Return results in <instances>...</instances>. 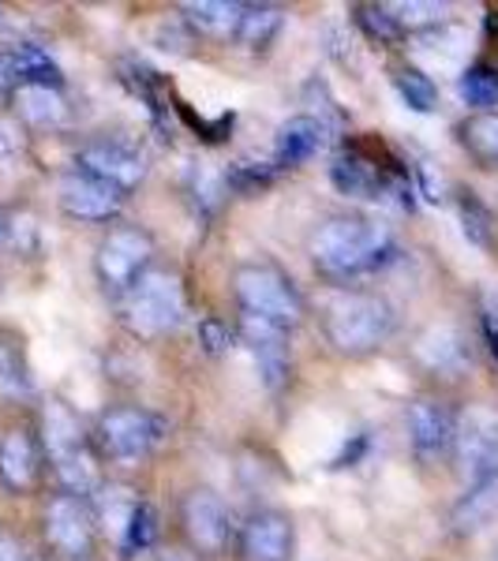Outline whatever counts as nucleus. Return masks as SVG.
Wrapping results in <instances>:
<instances>
[{
    "instance_id": "nucleus-22",
    "label": "nucleus",
    "mask_w": 498,
    "mask_h": 561,
    "mask_svg": "<svg viewBox=\"0 0 498 561\" xmlns=\"http://www.w3.org/2000/svg\"><path fill=\"white\" fill-rule=\"evenodd\" d=\"M15 108L31 128H60L68 116L65 98L53 87H15Z\"/></svg>"
},
{
    "instance_id": "nucleus-9",
    "label": "nucleus",
    "mask_w": 498,
    "mask_h": 561,
    "mask_svg": "<svg viewBox=\"0 0 498 561\" xmlns=\"http://www.w3.org/2000/svg\"><path fill=\"white\" fill-rule=\"evenodd\" d=\"M180 524H184V536L199 554H225L229 542L237 539V520H233L229 505L222 502L214 491H192L184 497V510H180Z\"/></svg>"
},
{
    "instance_id": "nucleus-38",
    "label": "nucleus",
    "mask_w": 498,
    "mask_h": 561,
    "mask_svg": "<svg viewBox=\"0 0 498 561\" xmlns=\"http://www.w3.org/2000/svg\"><path fill=\"white\" fill-rule=\"evenodd\" d=\"M15 150H20V131L8 121H0V158H12Z\"/></svg>"
},
{
    "instance_id": "nucleus-31",
    "label": "nucleus",
    "mask_w": 498,
    "mask_h": 561,
    "mask_svg": "<svg viewBox=\"0 0 498 561\" xmlns=\"http://www.w3.org/2000/svg\"><path fill=\"white\" fill-rule=\"evenodd\" d=\"M394 15V23L405 31H434V26H442L446 20L450 8L446 4H434V0H401V4H386Z\"/></svg>"
},
{
    "instance_id": "nucleus-21",
    "label": "nucleus",
    "mask_w": 498,
    "mask_h": 561,
    "mask_svg": "<svg viewBox=\"0 0 498 561\" xmlns=\"http://www.w3.org/2000/svg\"><path fill=\"white\" fill-rule=\"evenodd\" d=\"M34 393L31 364H26L23 341L0 330V401H26Z\"/></svg>"
},
{
    "instance_id": "nucleus-15",
    "label": "nucleus",
    "mask_w": 498,
    "mask_h": 561,
    "mask_svg": "<svg viewBox=\"0 0 498 561\" xmlns=\"http://www.w3.org/2000/svg\"><path fill=\"white\" fill-rule=\"evenodd\" d=\"M0 483L12 494H26L38 483V442L31 431L15 427L0 434Z\"/></svg>"
},
{
    "instance_id": "nucleus-41",
    "label": "nucleus",
    "mask_w": 498,
    "mask_h": 561,
    "mask_svg": "<svg viewBox=\"0 0 498 561\" xmlns=\"http://www.w3.org/2000/svg\"><path fill=\"white\" fill-rule=\"evenodd\" d=\"M161 561H188V558H184V554H166Z\"/></svg>"
},
{
    "instance_id": "nucleus-10",
    "label": "nucleus",
    "mask_w": 498,
    "mask_h": 561,
    "mask_svg": "<svg viewBox=\"0 0 498 561\" xmlns=\"http://www.w3.org/2000/svg\"><path fill=\"white\" fill-rule=\"evenodd\" d=\"M409 446L423 465H439L442 457L454 449V431H457V415L450 412L446 401H434V397H420L409 404Z\"/></svg>"
},
{
    "instance_id": "nucleus-42",
    "label": "nucleus",
    "mask_w": 498,
    "mask_h": 561,
    "mask_svg": "<svg viewBox=\"0 0 498 561\" xmlns=\"http://www.w3.org/2000/svg\"><path fill=\"white\" fill-rule=\"evenodd\" d=\"M0 229H4V221H0Z\"/></svg>"
},
{
    "instance_id": "nucleus-3",
    "label": "nucleus",
    "mask_w": 498,
    "mask_h": 561,
    "mask_svg": "<svg viewBox=\"0 0 498 561\" xmlns=\"http://www.w3.org/2000/svg\"><path fill=\"white\" fill-rule=\"evenodd\" d=\"M233 293L240 300V311L282 325V330H296L307 314L301 288L278 266H267V262H244L233 274Z\"/></svg>"
},
{
    "instance_id": "nucleus-34",
    "label": "nucleus",
    "mask_w": 498,
    "mask_h": 561,
    "mask_svg": "<svg viewBox=\"0 0 498 561\" xmlns=\"http://www.w3.org/2000/svg\"><path fill=\"white\" fill-rule=\"evenodd\" d=\"M356 20L371 34V38H378V42H397V38H401V26L394 23V15H391V8H386V4H360Z\"/></svg>"
},
{
    "instance_id": "nucleus-33",
    "label": "nucleus",
    "mask_w": 498,
    "mask_h": 561,
    "mask_svg": "<svg viewBox=\"0 0 498 561\" xmlns=\"http://www.w3.org/2000/svg\"><path fill=\"white\" fill-rule=\"evenodd\" d=\"M270 180H274V169L267 165V161H237V165L225 173V187H233V192H259V187H267Z\"/></svg>"
},
{
    "instance_id": "nucleus-24",
    "label": "nucleus",
    "mask_w": 498,
    "mask_h": 561,
    "mask_svg": "<svg viewBox=\"0 0 498 561\" xmlns=\"http://www.w3.org/2000/svg\"><path fill=\"white\" fill-rule=\"evenodd\" d=\"M8 60H12L15 87H53V90H60V68H57V60L42 49V45H31V42L15 45V49L8 53Z\"/></svg>"
},
{
    "instance_id": "nucleus-13",
    "label": "nucleus",
    "mask_w": 498,
    "mask_h": 561,
    "mask_svg": "<svg viewBox=\"0 0 498 561\" xmlns=\"http://www.w3.org/2000/svg\"><path fill=\"white\" fill-rule=\"evenodd\" d=\"M124 206V192L90 173H68L60 180V210L76 221H113Z\"/></svg>"
},
{
    "instance_id": "nucleus-2",
    "label": "nucleus",
    "mask_w": 498,
    "mask_h": 561,
    "mask_svg": "<svg viewBox=\"0 0 498 561\" xmlns=\"http://www.w3.org/2000/svg\"><path fill=\"white\" fill-rule=\"evenodd\" d=\"M397 325V314L391 300L375 293H338L322 311L326 341L341 352V356H367L378 345L391 341Z\"/></svg>"
},
{
    "instance_id": "nucleus-32",
    "label": "nucleus",
    "mask_w": 498,
    "mask_h": 561,
    "mask_svg": "<svg viewBox=\"0 0 498 561\" xmlns=\"http://www.w3.org/2000/svg\"><path fill=\"white\" fill-rule=\"evenodd\" d=\"M457 217H461V229H465V237L479 243V248H491V214H487V206L479 203L473 192H461L457 198Z\"/></svg>"
},
{
    "instance_id": "nucleus-4",
    "label": "nucleus",
    "mask_w": 498,
    "mask_h": 561,
    "mask_svg": "<svg viewBox=\"0 0 498 561\" xmlns=\"http://www.w3.org/2000/svg\"><path fill=\"white\" fill-rule=\"evenodd\" d=\"M184 285L169 270H147L124 296V322L139 337H161L184 322Z\"/></svg>"
},
{
    "instance_id": "nucleus-12",
    "label": "nucleus",
    "mask_w": 498,
    "mask_h": 561,
    "mask_svg": "<svg viewBox=\"0 0 498 561\" xmlns=\"http://www.w3.org/2000/svg\"><path fill=\"white\" fill-rule=\"evenodd\" d=\"M237 333H240L244 345H248L251 356H256L262 382H267L270 389H282L288 370H293V364H288V330H282V325H274L267 319H256V314H248V311H240Z\"/></svg>"
},
{
    "instance_id": "nucleus-17",
    "label": "nucleus",
    "mask_w": 498,
    "mask_h": 561,
    "mask_svg": "<svg viewBox=\"0 0 498 561\" xmlns=\"http://www.w3.org/2000/svg\"><path fill=\"white\" fill-rule=\"evenodd\" d=\"M326 142V124L319 116L312 113H301V116H288V121L278 128V139H274V158L278 165H304L307 158L322 150Z\"/></svg>"
},
{
    "instance_id": "nucleus-7",
    "label": "nucleus",
    "mask_w": 498,
    "mask_h": 561,
    "mask_svg": "<svg viewBox=\"0 0 498 561\" xmlns=\"http://www.w3.org/2000/svg\"><path fill=\"white\" fill-rule=\"evenodd\" d=\"M454 465L468 486L498 476V409L491 404H468L457 415L454 431Z\"/></svg>"
},
{
    "instance_id": "nucleus-35",
    "label": "nucleus",
    "mask_w": 498,
    "mask_h": 561,
    "mask_svg": "<svg viewBox=\"0 0 498 561\" xmlns=\"http://www.w3.org/2000/svg\"><path fill=\"white\" fill-rule=\"evenodd\" d=\"M199 341H203V348L211 352V356H217V352H225L233 345V333H229V325H225V322L203 319V322H199Z\"/></svg>"
},
{
    "instance_id": "nucleus-25",
    "label": "nucleus",
    "mask_w": 498,
    "mask_h": 561,
    "mask_svg": "<svg viewBox=\"0 0 498 561\" xmlns=\"http://www.w3.org/2000/svg\"><path fill=\"white\" fill-rule=\"evenodd\" d=\"M491 517H498V476L468 486V494L461 497L457 510H454V528L457 531H476V528H484Z\"/></svg>"
},
{
    "instance_id": "nucleus-14",
    "label": "nucleus",
    "mask_w": 498,
    "mask_h": 561,
    "mask_svg": "<svg viewBox=\"0 0 498 561\" xmlns=\"http://www.w3.org/2000/svg\"><path fill=\"white\" fill-rule=\"evenodd\" d=\"M293 520L282 510H256L240 528L244 561H288L293 558Z\"/></svg>"
},
{
    "instance_id": "nucleus-36",
    "label": "nucleus",
    "mask_w": 498,
    "mask_h": 561,
    "mask_svg": "<svg viewBox=\"0 0 498 561\" xmlns=\"http://www.w3.org/2000/svg\"><path fill=\"white\" fill-rule=\"evenodd\" d=\"M484 330H487V341H491V352L498 356V293H491L484 300Z\"/></svg>"
},
{
    "instance_id": "nucleus-1",
    "label": "nucleus",
    "mask_w": 498,
    "mask_h": 561,
    "mask_svg": "<svg viewBox=\"0 0 498 561\" xmlns=\"http://www.w3.org/2000/svg\"><path fill=\"white\" fill-rule=\"evenodd\" d=\"M394 259V237L383 221L371 217H330L312 237L315 270L333 280H349Z\"/></svg>"
},
{
    "instance_id": "nucleus-39",
    "label": "nucleus",
    "mask_w": 498,
    "mask_h": 561,
    "mask_svg": "<svg viewBox=\"0 0 498 561\" xmlns=\"http://www.w3.org/2000/svg\"><path fill=\"white\" fill-rule=\"evenodd\" d=\"M0 561H23L20 542H15L12 536H0Z\"/></svg>"
},
{
    "instance_id": "nucleus-18",
    "label": "nucleus",
    "mask_w": 498,
    "mask_h": 561,
    "mask_svg": "<svg viewBox=\"0 0 498 561\" xmlns=\"http://www.w3.org/2000/svg\"><path fill=\"white\" fill-rule=\"evenodd\" d=\"M330 180L349 198H386V192H405V184L386 180L375 165H367L360 158H338L330 165Z\"/></svg>"
},
{
    "instance_id": "nucleus-23",
    "label": "nucleus",
    "mask_w": 498,
    "mask_h": 561,
    "mask_svg": "<svg viewBox=\"0 0 498 561\" xmlns=\"http://www.w3.org/2000/svg\"><path fill=\"white\" fill-rule=\"evenodd\" d=\"M282 26H285V12L278 4H244L240 26L233 38H237L244 49L259 53V49H267V45H274Z\"/></svg>"
},
{
    "instance_id": "nucleus-40",
    "label": "nucleus",
    "mask_w": 498,
    "mask_h": 561,
    "mask_svg": "<svg viewBox=\"0 0 498 561\" xmlns=\"http://www.w3.org/2000/svg\"><path fill=\"white\" fill-rule=\"evenodd\" d=\"M15 87V76H12V60H8V53H0V94L4 90Z\"/></svg>"
},
{
    "instance_id": "nucleus-28",
    "label": "nucleus",
    "mask_w": 498,
    "mask_h": 561,
    "mask_svg": "<svg viewBox=\"0 0 498 561\" xmlns=\"http://www.w3.org/2000/svg\"><path fill=\"white\" fill-rule=\"evenodd\" d=\"M158 536H161L158 510H154L150 502H143V497H139V505H135L128 524H124V536L116 539V542H121V558H139V554H147L154 542H158Z\"/></svg>"
},
{
    "instance_id": "nucleus-37",
    "label": "nucleus",
    "mask_w": 498,
    "mask_h": 561,
    "mask_svg": "<svg viewBox=\"0 0 498 561\" xmlns=\"http://www.w3.org/2000/svg\"><path fill=\"white\" fill-rule=\"evenodd\" d=\"M416 173H420V180H423V195H428L431 203H439V198H442V180H434L431 161H420V165H416Z\"/></svg>"
},
{
    "instance_id": "nucleus-8",
    "label": "nucleus",
    "mask_w": 498,
    "mask_h": 561,
    "mask_svg": "<svg viewBox=\"0 0 498 561\" xmlns=\"http://www.w3.org/2000/svg\"><path fill=\"white\" fill-rule=\"evenodd\" d=\"M45 539L57 554L83 561L94 554L98 539V517L94 505L76 494H57L45 505Z\"/></svg>"
},
{
    "instance_id": "nucleus-43",
    "label": "nucleus",
    "mask_w": 498,
    "mask_h": 561,
    "mask_svg": "<svg viewBox=\"0 0 498 561\" xmlns=\"http://www.w3.org/2000/svg\"><path fill=\"white\" fill-rule=\"evenodd\" d=\"M31 561H38V558H31Z\"/></svg>"
},
{
    "instance_id": "nucleus-27",
    "label": "nucleus",
    "mask_w": 498,
    "mask_h": 561,
    "mask_svg": "<svg viewBox=\"0 0 498 561\" xmlns=\"http://www.w3.org/2000/svg\"><path fill=\"white\" fill-rule=\"evenodd\" d=\"M457 94L465 105H473L476 113H495L498 105V68L495 65H468L457 76Z\"/></svg>"
},
{
    "instance_id": "nucleus-20",
    "label": "nucleus",
    "mask_w": 498,
    "mask_h": 561,
    "mask_svg": "<svg viewBox=\"0 0 498 561\" xmlns=\"http://www.w3.org/2000/svg\"><path fill=\"white\" fill-rule=\"evenodd\" d=\"M240 12L244 4H233V0H188L180 4V15L192 31L206 34V38H229L240 26Z\"/></svg>"
},
{
    "instance_id": "nucleus-26",
    "label": "nucleus",
    "mask_w": 498,
    "mask_h": 561,
    "mask_svg": "<svg viewBox=\"0 0 498 561\" xmlns=\"http://www.w3.org/2000/svg\"><path fill=\"white\" fill-rule=\"evenodd\" d=\"M457 131L461 147L473 153L476 165L498 169V113H473Z\"/></svg>"
},
{
    "instance_id": "nucleus-19",
    "label": "nucleus",
    "mask_w": 498,
    "mask_h": 561,
    "mask_svg": "<svg viewBox=\"0 0 498 561\" xmlns=\"http://www.w3.org/2000/svg\"><path fill=\"white\" fill-rule=\"evenodd\" d=\"M416 356L423 359V367L439 370V375H454V370L465 367L468 348L454 325H431V330L416 341Z\"/></svg>"
},
{
    "instance_id": "nucleus-30",
    "label": "nucleus",
    "mask_w": 498,
    "mask_h": 561,
    "mask_svg": "<svg viewBox=\"0 0 498 561\" xmlns=\"http://www.w3.org/2000/svg\"><path fill=\"white\" fill-rule=\"evenodd\" d=\"M139 505V497H135L128 486H98V510H94V517L98 524H113V531H116V539L124 536V524H128L132 517V510Z\"/></svg>"
},
{
    "instance_id": "nucleus-29",
    "label": "nucleus",
    "mask_w": 498,
    "mask_h": 561,
    "mask_svg": "<svg viewBox=\"0 0 498 561\" xmlns=\"http://www.w3.org/2000/svg\"><path fill=\"white\" fill-rule=\"evenodd\" d=\"M394 90H397V98L412 108V113H434V105H439V87H434V79L420 68L397 71Z\"/></svg>"
},
{
    "instance_id": "nucleus-11",
    "label": "nucleus",
    "mask_w": 498,
    "mask_h": 561,
    "mask_svg": "<svg viewBox=\"0 0 498 561\" xmlns=\"http://www.w3.org/2000/svg\"><path fill=\"white\" fill-rule=\"evenodd\" d=\"M76 169L121 187V192H132V187L143 184V176H147V158L121 139H94L79 150Z\"/></svg>"
},
{
    "instance_id": "nucleus-16",
    "label": "nucleus",
    "mask_w": 498,
    "mask_h": 561,
    "mask_svg": "<svg viewBox=\"0 0 498 561\" xmlns=\"http://www.w3.org/2000/svg\"><path fill=\"white\" fill-rule=\"evenodd\" d=\"M42 446L53 465H60V460L71 454L90 449V438H87L83 423H79V415L71 412L65 401H57V397L45 401V409H42Z\"/></svg>"
},
{
    "instance_id": "nucleus-5",
    "label": "nucleus",
    "mask_w": 498,
    "mask_h": 561,
    "mask_svg": "<svg viewBox=\"0 0 498 561\" xmlns=\"http://www.w3.org/2000/svg\"><path fill=\"white\" fill-rule=\"evenodd\" d=\"M166 420L154 415L150 409H139V404H121V409H109L98 420V449L116 460V465H139L147 460L154 449L166 442Z\"/></svg>"
},
{
    "instance_id": "nucleus-6",
    "label": "nucleus",
    "mask_w": 498,
    "mask_h": 561,
    "mask_svg": "<svg viewBox=\"0 0 498 561\" xmlns=\"http://www.w3.org/2000/svg\"><path fill=\"white\" fill-rule=\"evenodd\" d=\"M154 259V237L139 225H116L105 232V240L98 243L94 270L105 293L128 296V288L150 270Z\"/></svg>"
}]
</instances>
